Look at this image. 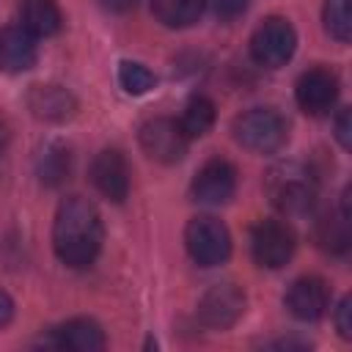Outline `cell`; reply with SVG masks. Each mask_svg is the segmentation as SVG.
I'll list each match as a JSON object with an SVG mask.
<instances>
[{"instance_id": "ffe728a7", "label": "cell", "mask_w": 352, "mask_h": 352, "mask_svg": "<svg viewBox=\"0 0 352 352\" xmlns=\"http://www.w3.org/2000/svg\"><path fill=\"white\" fill-rule=\"evenodd\" d=\"M352 0H324V8H322V22H324V30L346 44L352 38V8H349Z\"/></svg>"}, {"instance_id": "ac0fdd59", "label": "cell", "mask_w": 352, "mask_h": 352, "mask_svg": "<svg viewBox=\"0 0 352 352\" xmlns=\"http://www.w3.org/2000/svg\"><path fill=\"white\" fill-rule=\"evenodd\" d=\"M206 0H151L154 16L165 28H190L201 19Z\"/></svg>"}, {"instance_id": "cb8c5ba5", "label": "cell", "mask_w": 352, "mask_h": 352, "mask_svg": "<svg viewBox=\"0 0 352 352\" xmlns=\"http://www.w3.org/2000/svg\"><path fill=\"white\" fill-rule=\"evenodd\" d=\"M336 330L341 338H352V300L344 297L338 305H336Z\"/></svg>"}, {"instance_id": "2e32d148", "label": "cell", "mask_w": 352, "mask_h": 352, "mask_svg": "<svg viewBox=\"0 0 352 352\" xmlns=\"http://www.w3.org/2000/svg\"><path fill=\"white\" fill-rule=\"evenodd\" d=\"M63 25L60 8L55 0H22L19 3V28H25L36 38L55 36Z\"/></svg>"}, {"instance_id": "3957f363", "label": "cell", "mask_w": 352, "mask_h": 352, "mask_svg": "<svg viewBox=\"0 0 352 352\" xmlns=\"http://www.w3.org/2000/svg\"><path fill=\"white\" fill-rule=\"evenodd\" d=\"M236 143L253 154H275L289 140V126L283 116L272 107H253L234 118L231 126Z\"/></svg>"}, {"instance_id": "6da1fadb", "label": "cell", "mask_w": 352, "mask_h": 352, "mask_svg": "<svg viewBox=\"0 0 352 352\" xmlns=\"http://www.w3.org/2000/svg\"><path fill=\"white\" fill-rule=\"evenodd\" d=\"M104 228L99 209L82 198V195H69L60 201L52 223V248L55 256L66 267H88L102 250Z\"/></svg>"}, {"instance_id": "d4e9b609", "label": "cell", "mask_w": 352, "mask_h": 352, "mask_svg": "<svg viewBox=\"0 0 352 352\" xmlns=\"http://www.w3.org/2000/svg\"><path fill=\"white\" fill-rule=\"evenodd\" d=\"M336 140L341 143V148H349L352 143V126H349V110H341L336 118Z\"/></svg>"}, {"instance_id": "8992f818", "label": "cell", "mask_w": 352, "mask_h": 352, "mask_svg": "<svg viewBox=\"0 0 352 352\" xmlns=\"http://www.w3.org/2000/svg\"><path fill=\"white\" fill-rule=\"evenodd\" d=\"M138 138H140V148L146 151V157L154 162H162V165L179 162L187 154V143H190V138L182 132L179 121L168 118V116L146 121L140 126Z\"/></svg>"}, {"instance_id": "7402d4cb", "label": "cell", "mask_w": 352, "mask_h": 352, "mask_svg": "<svg viewBox=\"0 0 352 352\" xmlns=\"http://www.w3.org/2000/svg\"><path fill=\"white\" fill-rule=\"evenodd\" d=\"M319 242L327 248V250H336V253H341V250H346V245H349V234H346V217H341V220H322L319 223Z\"/></svg>"}, {"instance_id": "7a4b0ae2", "label": "cell", "mask_w": 352, "mask_h": 352, "mask_svg": "<svg viewBox=\"0 0 352 352\" xmlns=\"http://www.w3.org/2000/svg\"><path fill=\"white\" fill-rule=\"evenodd\" d=\"M267 192L278 212H283L286 217H302L314 209L319 190L311 170H305L302 165L286 162L270 170Z\"/></svg>"}, {"instance_id": "9a60e30c", "label": "cell", "mask_w": 352, "mask_h": 352, "mask_svg": "<svg viewBox=\"0 0 352 352\" xmlns=\"http://www.w3.org/2000/svg\"><path fill=\"white\" fill-rule=\"evenodd\" d=\"M28 107L36 118L44 121H66L74 116V96L60 85H33L28 94Z\"/></svg>"}, {"instance_id": "5b68a950", "label": "cell", "mask_w": 352, "mask_h": 352, "mask_svg": "<svg viewBox=\"0 0 352 352\" xmlns=\"http://www.w3.org/2000/svg\"><path fill=\"white\" fill-rule=\"evenodd\" d=\"M294 50H297V33H294L292 22L283 16L264 19L250 36V55L264 69L286 66L292 60Z\"/></svg>"}, {"instance_id": "4fadbf2b", "label": "cell", "mask_w": 352, "mask_h": 352, "mask_svg": "<svg viewBox=\"0 0 352 352\" xmlns=\"http://www.w3.org/2000/svg\"><path fill=\"white\" fill-rule=\"evenodd\" d=\"M47 344H52L58 349H72V352H99V349H104L107 341H104V330L94 319L77 316V319L58 324L50 333Z\"/></svg>"}, {"instance_id": "603a6c76", "label": "cell", "mask_w": 352, "mask_h": 352, "mask_svg": "<svg viewBox=\"0 0 352 352\" xmlns=\"http://www.w3.org/2000/svg\"><path fill=\"white\" fill-rule=\"evenodd\" d=\"M212 3V8H214V14L220 16V19H236V16H242L245 11H248V6H250V0H209Z\"/></svg>"}, {"instance_id": "8fae6325", "label": "cell", "mask_w": 352, "mask_h": 352, "mask_svg": "<svg viewBox=\"0 0 352 352\" xmlns=\"http://www.w3.org/2000/svg\"><path fill=\"white\" fill-rule=\"evenodd\" d=\"M294 96L302 113L308 116H324L330 113V107L338 99V80L330 69H308L300 74L297 85H294Z\"/></svg>"}, {"instance_id": "9c48e42d", "label": "cell", "mask_w": 352, "mask_h": 352, "mask_svg": "<svg viewBox=\"0 0 352 352\" xmlns=\"http://www.w3.org/2000/svg\"><path fill=\"white\" fill-rule=\"evenodd\" d=\"M190 190L198 204L220 206V204L231 201V195L236 190V168L223 157H212L198 168Z\"/></svg>"}, {"instance_id": "277c9868", "label": "cell", "mask_w": 352, "mask_h": 352, "mask_svg": "<svg viewBox=\"0 0 352 352\" xmlns=\"http://www.w3.org/2000/svg\"><path fill=\"white\" fill-rule=\"evenodd\" d=\"M184 248L195 264L217 267L231 256V234L217 217L198 214L184 228Z\"/></svg>"}, {"instance_id": "484cf974", "label": "cell", "mask_w": 352, "mask_h": 352, "mask_svg": "<svg viewBox=\"0 0 352 352\" xmlns=\"http://www.w3.org/2000/svg\"><path fill=\"white\" fill-rule=\"evenodd\" d=\"M14 316V300L8 297V292L0 289V327H6Z\"/></svg>"}, {"instance_id": "ba28073f", "label": "cell", "mask_w": 352, "mask_h": 352, "mask_svg": "<svg viewBox=\"0 0 352 352\" xmlns=\"http://www.w3.org/2000/svg\"><path fill=\"white\" fill-rule=\"evenodd\" d=\"M245 314V292L234 283H214L198 300V319L212 330H228Z\"/></svg>"}, {"instance_id": "7c38bea8", "label": "cell", "mask_w": 352, "mask_h": 352, "mask_svg": "<svg viewBox=\"0 0 352 352\" xmlns=\"http://www.w3.org/2000/svg\"><path fill=\"white\" fill-rule=\"evenodd\" d=\"M330 305V292H327V283L316 275H302L297 278L289 292H286V308L294 319L300 322H316L324 316Z\"/></svg>"}, {"instance_id": "44dd1931", "label": "cell", "mask_w": 352, "mask_h": 352, "mask_svg": "<svg viewBox=\"0 0 352 352\" xmlns=\"http://www.w3.org/2000/svg\"><path fill=\"white\" fill-rule=\"evenodd\" d=\"M118 82L126 94L132 96H140V94H148L154 85H157V77L151 69H146L143 63L138 60H124L121 69H118Z\"/></svg>"}, {"instance_id": "4316f807", "label": "cell", "mask_w": 352, "mask_h": 352, "mask_svg": "<svg viewBox=\"0 0 352 352\" xmlns=\"http://www.w3.org/2000/svg\"><path fill=\"white\" fill-rule=\"evenodd\" d=\"M107 11H116V14H124V11H129V8H135L138 6V0H99Z\"/></svg>"}, {"instance_id": "83f0119b", "label": "cell", "mask_w": 352, "mask_h": 352, "mask_svg": "<svg viewBox=\"0 0 352 352\" xmlns=\"http://www.w3.org/2000/svg\"><path fill=\"white\" fill-rule=\"evenodd\" d=\"M6 140H8V132H6V126L0 124V151H3V146H6Z\"/></svg>"}, {"instance_id": "52a82bcc", "label": "cell", "mask_w": 352, "mask_h": 352, "mask_svg": "<svg viewBox=\"0 0 352 352\" xmlns=\"http://www.w3.org/2000/svg\"><path fill=\"white\" fill-rule=\"evenodd\" d=\"M253 261L264 270H280L294 256V231L280 220H261L250 234Z\"/></svg>"}, {"instance_id": "e0dca14e", "label": "cell", "mask_w": 352, "mask_h": 352, "mask_svg": "<svg viewBox=\"0 0 352 352\" xmlns=\"http://www.w3.org/2000/svg\"><path fill=\"white\" fill-rule=\"evenodd\" d=\"M36 173L50 187L63 184L69 179V173H72V151H69V146H63V143H47L41 148V154H38Z\"/></svg>"}, {"instance_id": "5bb4252c", "label": "cell", "mask_w": 352, "mask_h": 352, "mask_svg": "<svg viewBox=\"0 0 352 352\" xmlns=\"http://www.w3.org/2000/svg\"><path fill=\"white\" fill-rule=\"evenodd\" d=\"M38 58L36 36H30L25 28H6L0 30V69L19 74L28 72Z\"/></svg>"}, {"instance_id": "d6986e66", "label": "cell", "mask_w": 352, "mask_h": 352, "mask_svg": "<svg viewBox=\"0 0 352 352\" xmlns=\"http://www.w3.org/2000/svg\"><path fill=\"white\" fill-rule=\"evenodd\" d=\"M214 124V102L209 96H192L187 104H184V113L179 118V126L182 132L192 140V138H204Z\"/></svg>"}, {"instance_id": "30bf717a", "label": "cell", "mask_w": 352, "mask_h": 352, "mask_svg": "<svg viewBox=\"0 0 352 352\" xmlns=\"http://www.w3.org/2000/svg\"><path fill=\"white\" fill-rule=\"evenodd\" d=\"M91 182L107 201L121 204L129 195V184H132V170L126 157L116 148L99 151L91 162Z\"/></svg>"}]
</instances>
